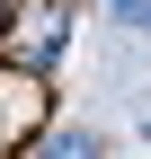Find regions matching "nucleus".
<instances>
[{"label": "nucleus", "instance_id": "1", "mask_svg": "<svg viewBox=\"0 0 151 159\" xmlns=\"http://www.w3.org/2000/svg\"><path fill=\"white\" fill-rule=\"evenodd\" d=\"M45 133H53V80L9 62V71H0V159H9V150H36Z\"/></svg>", "mask_w": 151, "mask_h": 159}, {"label": "nucleus", "instance_id": "2", "mask_svg": "<svg viewBox=\"0 0 151 159\" xmlns=\"http://www.w3.org/2000/svg\"><path fill=\"white\" fill-rule=\"evenodd\" d=\"M62 53H71V0H27V9H18V27H9V62L53 80Z\"/></svg>", "mask_w": 151, "mask_h": 159}, {"label": "nucleus", "instance_id": "3", "mask_svg": "<svg viewBox=\"0 0 151 159\" xmlns=\"http://www.w3.org/2000/svg\"><path fill=\"white\" fill-rule=\"evenodd\" d=\"M36 159H107V142H98V133H80V124H53L45 142H36Z\"/></svg>", "mask_w": 151, "mask_h": 159}, {"label": "nucleus", "instance_id": "4", "mask_svg": "<svg viewBox=\"0 0 151 159\" xmlns=\"http://www.w3.org/2000/svg\"><path fill=\"white\" fill-rule=\"evenodd\" d=\"M9 27H18V0H0V35H9Z\"/></svg>", "mask_w": 151, "mask_h": 159}, {"label": "nucleus", "instance_id": "5", "mask_svg": "<svg viewBox=\"0 0 151 159\" xmlns=\"http://www.w3.org/2000/svg\"><path fill=\"white\" fill-rule=\"evenodd\" d=\"M107 9H116V18H142V0H107Z\"/></svg>", "mask_w": 151, "mask_h": 159}, {"label": "nucleus", "instance_id": "6", "mask_svg": "<svg viewBox=\"0 0 151 159\" xmlns=\"http://www.w3.org/2000/svg\"><path fill=\"white\" fill-rule=\"evenodd\" d=\"M134 27H151V0H142V18H134Z\"/></svg>", "mask_w": 151, "mask_h": 159}]
</instances>
